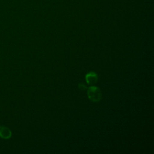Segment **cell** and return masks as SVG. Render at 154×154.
Segmentation results:
<instances>
[{
	"label": "cell",
	"mask_w": 154,
	"mask_h": 154,
	"mask_svg": "<svg viewBox=\"0 0 154 154\" xmlns=\"http://www.w3.org/2000/svg\"><path fill=\"white\" fill-rule=\"evenodd\" d=\"M87 96L90 100L93 102H99L102 97V94L100 89L96 86L91 85L89 87L87 88Z\"/></svg>",
	"instance_id": "1"
},
{
	"label": "cell",
	"mask_w": 154,
	"mask_h": 154,
	"mask_svg": "<svg viewBox=\"0 0 154 154\" xmlns=\"http://www.w3.org/2000/svg\"><path fill=\"white\" fill-rule=\"evenodd\" d=\"M78 88H79V90H82V91H84V90H85L87 89V87H86L84 84H81V83H79V84H78Z\"/></svg>",
	"instance_id": "4"
},
{
	"label": "cell",
	"mask_w": 154,
	"mask_h": 154,
	"mask_svg": "<svg viewBox=\"0 0 154 154\" xmlns=\"http://www.w3.org/2000/svg\"><path fill=\"white\" fill-rule=\"evenodd\" d=\"M0 137L4 139H8L11 137V131L5 126H0Z\"/></svg>",
	"instance_id": "3"
},
{
	"label": "cell",
	"mask_w": 154,
	"mask_h": 154,
	"mask_svg": "<svg viewBox=\"0 0 154 154\" xmlns=\"http://www.w3.org/2000/svg\"><path fill=\"white\" fill-rule=\"evenodd\" d=\"M85 81L89 85L95 84L98 80V75L94 72H90L85 75Z\"/></svg>",
	"instance_id": "2"
}]
</instances>
